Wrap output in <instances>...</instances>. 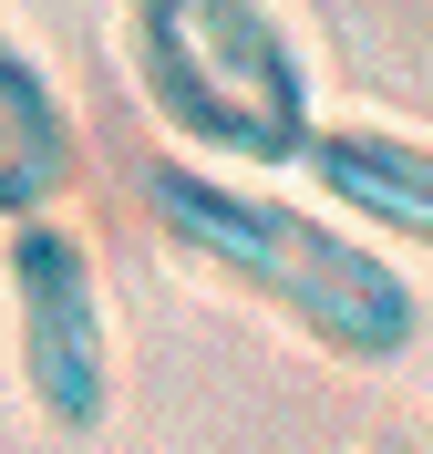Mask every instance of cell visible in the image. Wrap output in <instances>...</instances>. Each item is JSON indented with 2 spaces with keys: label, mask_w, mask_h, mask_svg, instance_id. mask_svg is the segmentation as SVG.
Listing matches in <instances>:
<instances>
[{
  "label": "cell",
  "mask_w": 433,
  "mask_h": 454,
  "mask_svg": "<svg viewBox=\"0 0 433 454\" xmlns=\"http://www.w3.org/2000/svg\"><path fill=\"white\" fill-rule=\"evenodd\" d=\"M299 176H310V197L341 227L433 258V135L372 124V114H330L310 135V155H299Z\"/></svg>",
  "instance_id": "obj_4"
},
{
  "label": "cell",
  "mask_w": 433,
  "mask_h": 454,
  "mask_svg": "<svg viewBox=\"0 0 433 454\" xmlns=\"http://www.w3.org/2000/svg\"><path fill=\"white\" fill-rule=\"evenodd\" d=\"M0 310H11V382H21L31 424L62 444H93L124 403V362H114V300L93 279L83 227L62 217L0 227Z\"/></svg>",
  "instance_id": "obj_3"
},
{
  "label": "cell",
  "mask_w": 433,
  "mask_h": 454,
  "mask_svg": "<svg viewBox=\"0 0 433 454\" xmlns=\"http://www.w3.org/2000/svg\"><path fill=\"white\" fill-rule=\"evenodd\" d=\"M83 176V124H73V93L52 83V62L31 52L21 31L0 21V227L62 217Z\"/></svg>",
  "instance_id": "obj_5"
},
{
  "label": "cell",
  "mask_w": 433,
  "mask_h": 454,
  "mask_svg": "<svg viewBox=\"0 0 433 454\" xmlns=\"http://www.w3.org/2000/svg\"><path fill=\"white\" fill-rule=\"evenodd\" d=\"M392 454H433V444H392Z\"/></svg>",
  "instance_id": "obj_6"
},
{
  "label": "cell",
  "mask_w": 433,
  "mask_h": 454,
  "mask_svg": "<svg viewBox=\"0 0 433 454\" xmlns=\"http://www.w3.org/2000/svg\"><path fill=\"white\" fill-rule=\"evenodd\" d=\"M144 217L206 289L268 310L279 331L310 340L320 362L382 372L423 340V289L361 227H341L310 197H279L268 176H217L197 155H155L144 166Z\"/></svg>",
  "instance_id": "obj_1"
},
{
  "label": "cell",
  "mask_w": 433,
  "mask_h": 454,
  "mask_svg": "<svg viewBox=\"0 0 433 454\" xmlns=\"http://www.w3.org/2000/svg\"><path fill=\"white\" fill-rule=\"evenodd\" d=\"M124 73L175 155L217 176H279L330 124L279 0H124Z\"/></svg>",
  "instance_id": "obj_2"
}]
</instances>
